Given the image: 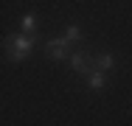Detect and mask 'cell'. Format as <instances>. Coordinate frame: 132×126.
<instances>
[{"label": "cell", "mask_w": 132, "mask_h": 126, "mask_svg": "<svg viewBox=\"0 0 132 126\" xmlns=\"http://www.w3.org/2000/svg\"><path fill=\"white\" fill-rule=\"evenodd\" d=\"M65 39H68V42H79V39H81V28L76 23H70L68 31H65Z\"/></svg>", "instance_id": "cell-6"}, {"label": "cell", "mask_w": 132, "mask_h": 126, "mask_svg": "<svg viewBox=\"0 0 132 126\" xmlns=\"http://www.w3.org/2000/svg\"><path fill=\"white\" fill-rule=\"evenodd\" d=\"M87 84H90V90H104V73L101 70H90L87 73Z\"/></svg>", "instance_id": "cell-5"}, {"label": "cell", "mask_w": 132, "mask_h": 126, "mask_svg": "<svg viewBox=\"0 0 132 126\" xmlns=\"http://www.w3.org/2000/svg\"><path fill=\"white\" fill-rule=\"evenodd\" d=\"M3 48L9 53V59L11 62H23L31 56V50H34V39L26 37V34H20V37H6L3 39Z\"/></svg>", "instance_id": "cell-1"}, {"label": "cell", "mask_w": 132, "mask_h": 126, "mask_svg": "<svg viewBox=\"0 0 132 126\" xmlns=\"http://www.w3.org/2000/svg\"><path fill=\"white\" fill-rule=\"evenodd\" d=\"M112 65H115V56H112V53H98V56H96V62H93V67H96V70H101V73L110 70Z\"/></svg>", "instance_id": "cell-4"}, {"label": "cell", "mask_w": 132, "mask_h": 126, "mask_svg": "<svg viewBox=\"0 0 132 126\" xmlns=\"http://www.w3.org/2000/svg\"><path fill=\"white\" fill-rule=\"evenodd\" d=\"M45 50H48V56H51L53 62H65L68 56H70V42L62 37V39H51L48 45H45Z\"/></svg>", "instance_id": "cell-2"}, {"label": "cell", "mask_w": 132, "mask_h": 126, "mask_svg": "<svg viewBox=\"0 0 132 126\" xmlns=\"http://www.w3.org/2000/svg\"><path fill=\"white\" fill-rule=\"evenodd\" d=\"M68 59H70V67H73L76 73H81V76H84V73H90V56H87L84 50H76V53H70Z\"/></svg>", "instance_id": "cell-3"}, {"label": "cell", "mask_w": 132, "mask_h": 126, "mask_svg": "<svg viewBox=\"0 0 132 126\" xmlns=\"http://www.w3.org/2000/svg\"><path fill=\"white\" fill-rule=\"evenodd\" d=\"M20 25H23V31H34V28H37V17H34V14H23Z\"/></svg>", "instance_id": "cell-7"}]
</instances>
